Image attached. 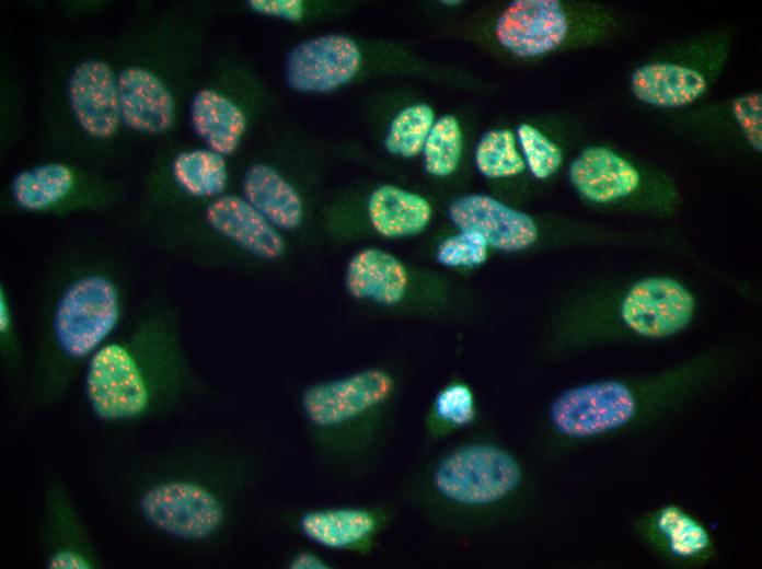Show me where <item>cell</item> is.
I'll return each mask as SVG.
<instances>
[{
    "instance_id": "cell-5",
    "label": "cell",
    "mask_w": 762,
    "mask_h": 569,
    "mask_svg": "<svg viewBox=\"0 0 762 569\" xmlns=\"http://www.w3.org/2000/svg\"><path fill=\"white\" fill-rule=\"evenodd\" d=\"M82 391L92 416L128 425L171 416L200 391L174 306L155 282L122 329L89 361Z\"/></svg>"
},
{
    "instance_id": "cell-28",
    "label": "cell",
    "mask_w": 762,
    "mask_h": 569,
    "mask_svg": "<svg viewBox=\"0 0 762 569\" xmlns=\"http://www.w3.org/2000/svg\"><path fill=\"white\" fill-rule=\"evenodd\" d=\"M474 159L480 173L488 178L510 177L526 170L516 137L508 129L486 132L476 146Z\"/></svg>"
},
{
    "instance_id": "cell-16",
    "label": "cell",
    "mask_w": 762,
    "mask_h": 569,
    "mask_svg": "<svg viewBox=\"0 0 762 569\" xmlns=\"http://www.w3.org/2000/svg\"><path fill=\"white\" fill-rule=\"evenodd\" d=\"M568 177L586 200L607 205L633 196L639 188V171L605 147H589L573 160Z\"/></svg>"
},
{
    "instance_id": "cell-33",
    "label": "cell",
    "mask_w": 762,
    "mask_h": 569,
    "mask_svg": "<svg viewBox=\"0 0 762 569\" xmlns=\"http://www.w3.org/2000/svg\"><path fill=\"white\" fill-rule=\"evenodd\" d=\"M285 569H333L336 567L327 551L304 542L291 547L282 556Z\"/></svg>"
},
{
    "instance_id": "cell-14",
    "label": "cell",
    "mask_w": 762,
    "mask_h": 569,
    "mask_svg": "<svg viewBox=\"0 0 762 569\" xmlns=\"http://www.w3.org/2000/svg\"><path fill=\"white\" fill-rule=\"evenodd\" d=\"M204 219L213 233L243 253L275 260L285 252V239L243 196L223 194L207 204Z\"/></svg>"
},
{
    "instance_id": "cell-34",
    "label": "cell",
    "mask_w": 762,
    "mask_h": 569,
    "mask_svg": "<svg viewBox=\"0 0 762 569\" xmlns=\"http://www.w3.org/2000/svg\"><path fill=\"white\" fill-rule=\"evenodd\" d=\"M249 7L258 14L297 22L303 18L304 5L300 0H250Z\"/></svg>"
},
{
    "instance_id": "cell-11",
    "label": "cell",
    "mask_w": 762,
    "mask_h": 569,
    "mask_svg": "<svg viewBox=\"0 0 762 569\" xmlns=\"http://www.w3.org/2000/svg\"><path fill=\"white\" fill-rule=\"evenodd\" d=\"M361 51L354 39L326 34L305 39L287 55V84L301 93H328L353 80L360 68Z\"/></svg>"
},
{
    "instance_id": "cell-27",
    "label": "cell",
    "mask_w": 762,
    "mask_h": 569,
    "mask_svg": "<svg viewBox=\"0 0 762 569\" xmlns=\"http://www.w3.org/2000/svg\"><path fill=\"white\" fill-rule=\"evenodd\" d=\"M435 114L427 104H415L402 109L391 121L384 147L393 155L413 158L422 152L435 123Z\"/></svg>"
},
{
    "instance_id": "cell-18",
    "label": "cell",
    "mask_w": 762,
    "mask_h": 569,
    "mask_svg": "<svg viewBox=\"0 0 762 569\" xmlns=\"http://www.w3.org/2000/svg\"><path fill=\"white\" fill-rule=\"evenodd\" d=\"M345 287L349 295L357 300L394 306L406 294L408 272L393 254L367 247L349 259L345 270Z\"/></svg>"
},
{
    "instance_id": "cell-19",
    "label": "cell",
    "mask_w": 762,
    "mask_h": 569,
    "mask_svg": "<svg viewBox=\"0 0 762 569\" xmlns=\"http://www.w3.org/2000/svg\"><path fill=\"white\" fill-rule=\"evenodd\" d=\"M242 196L279 230H293L303 219L301 196L276 169L250 165L242 177Z\"/></svg>"
},
{
    "instance_id": "cell-7",
    "label": "cell",
    "mask_w": 762,
    "mask_h": 569,
    "mask_svg": "<svg viewBox=\"0 0 762 569\" xmlns=\"http://www.w3.org/2000/svg\"><path fill=\"white\" fill-rule=\"evenodd\" d=\"M693 290L671 275H647L605 287L600 301L558 323L547 346L568 351L628 341H660L685 332L695 321Z\"/></svg>"
},
{
    "instance_id": "cell-6",
    "label": "cell",
    "mask_w": 762,
    "mask_h": 569,
    "mask_svg": "<svg viewBox=\"0 0 762 569\" xmlns=\"http://www.w3.org/2000/svg\"><path fill=\"white\" fill-rule=\"evenodd\" d=\"M399 378L370 365L303 386L297 411L316 474L339 487L359 486L382 467L397 434Z\"/></svg>"
},
{
    "instance_id": "cell-10",
    "label": "cell",
    "mask_w": 762,
    "mask_h": 569,
    "mask_svg": "<svg viewBox=\"0 0 762 569\" xmlns=\"http://www.w3.org/2000/svg\"><path fill=\"white\" fill-rule=\"evenodd\" d=\"M39 524L44 567L95 569L101 559L67 488L58 480L46 486Z\"/></svg>"
},
{
    "instance_id": "cell-22",
    "label": "cell",
    "mask_w": 762,
    "mask_h": 569,
    "mask_svg": "<svg viewBox=\"0 0 762 569\" xmlns=\"http://www.w3.org/2000/svg\"><path fill=\"white\" fill-rule=\"evenodd\" d=\"M189 117L194 131L207 148L223 156L238 149L246 128L243 111L211 89L199 90L193 96Z\"/></svg>"
},
{
    "instance_id": "cell-17",
    "label": "cell",
    "mask_w": 762,
    "mask_h": 569,
    "mask_svg": "<svg viewBox=\"0 0 762 569\" xmlns=\"http://www.w3.org/2000/svg\"><path fill=\"white\" fill-rule=\"evenodd\" d=\"M122 121L145 133L166 131L174 118V98L151 71L132 66L117 76Z\"/></svg>"
},
{
    "instance_id": "cell-3",
    "label": "cell",
    "mask_w": 762,
    "mask_h": 569,
    "mask_svg": "<svg viewBox=\"0 0 762 569\" xmlns=\"http://www.w3.org/2000/svg\"><path fill=\"white\" fill-rule=\"evenodd\" d=\"M132 279V267L103 255L67 256L45 267L23 396L27 406L59 402L122 329L130 315Z\"/></svg>"
},
{
    "instance_id": "cell-25",
    "label": "cell",
    "mask_w": 762,
    "mask_h": 569,
    "mask_svg": "<svg viewBox=\"0 0 762 569\" xmlns=\"http://www.w3.org/2000/svg\"><path fill=\"white\" fill-rule=\"evenodd\" d=\"M170 174L178 190L197 199L211 200L223 195L229 182L224 156L208 148L178 153Z\"/></svg>"
},
{
    "instance_id": "cell-15",
    "label": "cell",
    "mask_w": 762,
    "mask_h": 569,
    "mask_svg": "<svg viewBox=\"0 0 762 569\" xmlns=\"http://www.w3.org/2000/svg\"><path fill=\"white\" fill-rule=\"evenodd\" d=\"M68 94L72 113L88 135L106 139L115 133L122 120L118 85L106 62L97 59L80 62L70 76Z\"/></svg>"
},
{
    "instance_id": "cell-1",
    "label": "cell",
    "mask_w": 762,
    "mask_h": 569,
    "mask_svg": "<svg viewBox=\"0 0 762 569\" xmlns=\"http://www.w3.org/2000/svg\"><path fill=\"white\" fill-rule=\"evenodd\" d=\"M272 450L261 434L220 429L186 438L155 457L132 504L151 530L184 546L226 544L264 486Z\"/></svg>"
},
{
    "instance_id": "cell-4",
    "label": "cell",
    "mask_w": 762,
    "mask_h": 569,
    "mask_svg": "<svg viewBox=\"0 0 762 569\" xmlns=\"http://www.w3.org/2000/svg\"><path fill=\"white\" fill-rule=\"evenodd\" d=\"M739 362L736 347L723 344L658 371L566 387L542 414L540 445L551 455H563L657 425L729 381Z\"/></svg>"
},
{
    "instance_id": "cell-35",
    "label": "cell",
    "mask_w": 762,
    "mask_h": 569,
    "mask_svg": "<svg viewBox=\"0 0 762 569\" xmlns=\"http://www.w3.org/2000/svg\"><path fill=\"white\" fill-rule=\"evenodd\" d=\"M442 3H447V4L454 3V4H458V3H460V2H459V1H442Z\"/></svg>"
},
{
    "instance_id": "cell-13",
    "label": "cell",
    "mask_w": 762,
    "mask_h": 569,
    "mask_svg": "<svg viewBox=\"0 0 762 569\" xmlns=\"http://www.w3.org/2000/svg\"><path fill=\"white\" fill-rule=\"evenodd\" d=\"M567 31V16L556 0L512 1L495 26L500 45L522 58L554 50L564 42Z\"/></svg>"
},
{
    "instance_id": "cell-20",
    "label": "cell",
    "mask_w": 762,
    "mask_h": 569,
    "mask_svg": "<svg viewBox=\"0 0 762 569\" xmlns=\"http://www.w3.org/2000/svg\"><path fill=\"white\" fill-rule=\"evenodd\" d=\"M481 426L474 391L463 381H453L434 397L422 425V440L429 450Z\"/></svg>"
},
{
    "instance_id": "cell-31",
    "label": "cell",
    "mask_w": 762,
    "mask_h": 569,
    "mask_svg": "<svg viewBox=\"0 0 762 569\" xmlns=\"http://www.w3.org/2000/svg\"><path fill=\"white\" fill-rule=\"evenodd\" d=\"M488 248V243L481 234L460 230L438 245L436 259L448 268H473L486 262Z\"/></svg>"
},
{
    "instance_id": "cell-29",
    "label": "cell",
    "mask_w": 762,
    "mask_h": 569,
    "mask_svg": "<svg viewBox=\"0 0 762 569\" xmlns=\"http://www.w3.org/2000/svg\"><path fill=\"white\" fill-rule=\"evenodd\" d=\"M462 132L455 117L446 115L434 123L423 147L425 170L432 176L452 174L460 162Z\"/></svg>"
},
{
    "instance_id": "cell-30",
    "label": "cell",
    "mask_w": 762,
    "mask_h": 569,
    "mask_svg": "<svg viewBox=\"0 0 762 569\" xmlns=\"http://www.w3.org/2000/svg\"><path fill=\"white\" fill-rule=\"evenodd\" d=\"M517 139L526 169L533 177L546 179L556 173L563 162L562 150L556 143L529 124L518 126Z\"/></svg>"
},
{
    "instance_id": "cell-32",
    "label": "cell",
    "mask_w": 762,
    "mask_h": 569,
    "mask_svg": "<svg viewBox=\"0 0 762 569\" xmlns=\"http://www.w3.org/2000/svg\"><path fill=\"white\" fill-rule=\"evenodd\" d=\"M732 114L748 143L758 152L762 150V94H744L732 103Z\"/></svg>"
},
{
    "instance_id": "cell-24",
    "label": "cell",
    "mask_w": 762,
    "mask_h": 569,
    "mask_svg": "<svg viewBox=\"0 0 762 569\" xmlns=\"http://www.w3.org/2000/svg\"><path fill=\"white\" fill-rule=\"evenodd\" d=\"M367 212L374 231L388 239L420 233L432 213L426 198L393 185H382L371 193Z\"/></svg>"
},
{
    "instance_id": "cell-12",
    "label": "cell",
    "mask_w": 762,
    "mask_h": 569,
    "mask_svg": "<svg viewBox=\"0 0 762 569\" xmlns=\"http://www.w3.org/2000/svg\"><path fill=\"white\" fill-rule=\"evenodd\" d=\"M448 217L459 230L474 231L489 247L508 253L529 249L540 234L530 214L483 194L457 198L449 206Z\"/></svg>"
},
{
    "instance_id": "cell-26",
    "label": "cell",
    "mask_w": 762,
    "mask_h": 569,
    "mask_svg": "<svg viewBox=\"0 0 762 569\" xmlns=\"http://www.w3.org/2000/svg\"><path fill=\"white\" fill-rule=\"evenodd\" d=\"M0 363L15 394L25 393L30 364L22 338L19 309L11 288L0 282Z\"/></svg>"
},
{
    "instance_id": "cell-8",
    "label": "cell",
    "mask_w": 762,
    "mask_h": 569,
    "mask_svg": "<svg viewBox=\"0 0 762 569\" xmlns=\"http://www.w3.org/2000/svg\"><path fill=\"white\" fill-rule=\"evenodd\" d=\"M401 504L390 498L338 503H279L267 510L277 532L327 553L368 557L396 523Z\"/></svg>"
},
{
    "instance_id": "cell-2",
    "label": "cell",
    "mask_w": 762,
    "mask_h": 569,
    "mask_svg": "<svg viewBox=\"0 0 762 569\" xmlns=\"http://www.w3.org/2000/svg\"><path fill=\"white\" fill-rule=\"evenodd\" d=\"M393 497L435 534L465 541L524 518L539 483L526 456L483 425L429 449L403 473Z\"/></svg>"
},
{
    "instance_id": "cell-21",
    "label": "cell",
    "mask_w": 762,
    "mask_h": 569,
    "mask_svg": "<svg viewBox=\"0 0 762 569\" xmlns=\"http://www.w3.org/2000/svg\"><path fill=\"white\" fill-rule=\"evenodd\" d=\"M79 176L62 162H48L18 172L9 195L15 207L26 212H47L68 202L78 191Z\"/></svg>"
},
{
    "instance_id": "cell-9",
    "label": "cell",
    "mask_w": 762,
    "mask_h": 569,
    "mask_svg": "<svg viewBox=\"0 0 762 569\" xmlns=\"http://www.w3.org/2000/svg\"><path fill=\"white\" fill-rule=\"evenodd\" d=\"M631 530L646 550L672 569H702L718 558L711 529L677 502H665L635 514Z\"/></svg>"
},
{
    "instance_id": "cell-23",
    "label": "cell",
    "mask_w": 762,
    "mask_h": 569,
    "mask_svg": "<svg viewBox=\"0 0 762 569\" xmlns=\"http://www.w3.org/2000/svg\"><path fill=\"white\" fill-rule=\"evenodd\" d=\"M631 88L633 94L644 103L659 107H679L700 97L706 90V80L689 67L654 62L633 72Z\"/></svg>"
}]
</instances>
